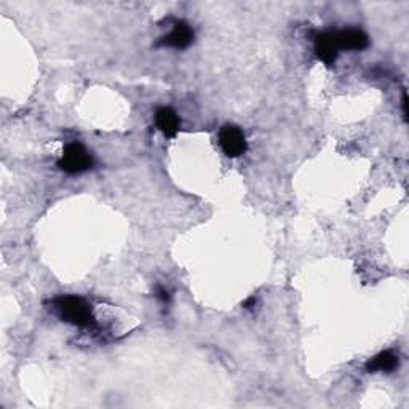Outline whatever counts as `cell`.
<instances>
[{
	"label": "cell",
	"instance_id": "6da1fadb",
	"mask_svg": "<svg viewBox=\"0 0 409 409\" xmlns=\"http://www.w3.org/2000/svg\"><path fill=\"white\" fill-rule=\"evenodd\" d=\"M51 309L62 321L72 326L93 328L96 325L91 304L80 296H58L51 301Z\"/></svg>",
	"mask_w": 409,
	"mask_h": 409
},
{
	"label": "cell",
	"instance_id": "7a4b0ae2",
	"mask_svg": "<svg viewBox=\"0 0 409 409\" xmlns=\"http://www.w3.org/2000/svg\"><path fill=\"white\" fill-rule=\"evenodd\" d=\"M93 155L86 151L83 144H80L79 141L66 144L61 159L58 160V168L67 173V175H80V173L93 168Z\"/></svg>",
	"mask_w": 409,
	"mask_h": 409
},
{
	"label": "cell",
	"instance_id": "3957f363",
	"mask_svg": "<svg viewBox=\"0 0 409 409\" xmlns=\"http://www.w3.org/2000/svg\"><path fill=\"white\" fill-rule=\"evenodd\" d=\"M219 146L227 157L237 159L246 152L248 142L245 133L237 125H224L219 131Z\"/></svg>",
	"mask_w": 409,
	"mask_h": 409
},
{
	"label": "cell",
	"instance_id": "277c9868",
	"mask_svg": "<svg viewBox=\"0 0 409 409\" xmlns=\"http://www.w3.org/2000/svg\"><path fill=\"white\" fill-rule=\"evenodd\" d=\"M195 32L192 26L189 22L177 20L173 22V29L170 34H166L157 42V47H168V48H176V50H184L187 47H191L194 43Z\"/></svg>",
	"mask_w": 409,
	"mask_h": 409
},
{
	"label": "cell",
	"instance_id": "5b68a950",
	"mask_svg": "<svg viewBox=\"0 0 409 409\" xmlns=\"http://www.w3.org/2000/svg\"><path fill=\"white\" fill-rule=\"evenodd\" d=\"M314 50L319 60L331 66L336 61L339 51H341L337 42V31L320 32L314 40Z\"/></svg>",
	"mask_w": 409,
	"mask_h": 409
},
{
	"label": "cell",
	"instance_id": "8992f818",
	"mask_svg": "<svg viewBox=\"0 0 409 409\" xmlns=\"http://www.w3.org/2000/svg\"><path fill=\"white\" fill-rule=\"evenodd\" d=\"M337 42L341 50H365L370 47V37L366 32L356 27H347L342 31H337Z\"/></svg>",
	"mask_w": 409,
	"mask_h": 409
},
{
	"label": "cell",
	"instance_id": "52a82bcc",
	"mask_svg": "<svg viewBox=\"0 0 409 409\" xmlns=\"http://www.w3.org/2000/svg\"><path fill=\"white\" fill-rule=\"evenodd\" d=\"M155 126L166 138H175L181 128V119L171 107H159L154 115Z\"/></svg>",
	"mask_w": 409,
	"mask_h": 409
},
{
	"label": "cell",
	"instance_id": "ba28073f",
	"mask_svg": "<svg viewBox=\"0 0 409 409\" xmlns=\"http://www.w3.org/2000/svg\"><path fill=\"white\" fill-rule=\"evenodd\" d=\"M400 358L398 355L391 350H384V352L377 354L376 356L366 363V371L368 373H394L398 370Z\"/></svg>",
	"mask_w": 409,
	"mask_h": 409
},
{
	"label": "cell",
	"instance_id": "9c48e42d",
	"mask_svg": "<svg viewBox=\"0 0 409 409\" xmlns=\"http://www.w3.org/2000/svg\"><path fill=\"white\" fill-rule=\"evenodd\" d=\"M155 297H157L159 301L162 302L163 305H168L171 302V295H170V291L166 290L165 286L155 288Z\"/></svg>",
	"mask_w": 409,
	"mask_h": 409
},
{
	"label": "cell",
	"instance_id": "30bf717a",
	"mask_svg": "<svg viewBox=\"0 0 409 409\" xmlns=\"http://www.w3.org/2000/svg\"><path fill=\"white\" fill-rule=\"evenodd\" d=\"M256 302H257L256 296H251L250 299H246V301L243 302V307L248 309V310H251L253 307H256Z\"/></svg>",
	"mask_w": 409,
	"mask_h": 409
},
{
	"label": "cell",
	"instance_id": "8fae6325",
	"mask_svg": "<svg viewBox=\"0 0 409 409\" xmlns=\"http://www.w3.org/2000/svg\"><path fill=\"white\" fill-rule=\"evenodd\" d=\"M403 114H405V120H408V96L406 93H403Z\"/></svg>",
	"mask_w": 409,
	"mask_h": 409
}]
</instances>
